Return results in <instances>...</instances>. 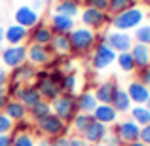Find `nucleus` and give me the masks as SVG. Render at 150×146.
I'll use <instances>...</instances> for the list:
<instances>
[{"label":"nucleus","instance_id":"nucleus-1","mask_svg":"<svg viewBox=\"0 0 150 146\" xmlns=\"http://www.w3.org/2000/svg\"><path fill=\"white\" fill-rule=\"evenodd\" d=\"M69 40H70V51L72 53H86L95 46V32L88 27H78L72 29L69 32Z\"/></svg>","mask_w":150,"mask_h":146},{"label":"nucleus","instance_id":"nucleus-2","mask_svg":"<svg viewBox=\"0 0 150 146\" xmlns=\"http://www.w3.org/2000/svg\"><path fill=\"white\" fill-rule=\"evenodd\" d=\"M144 19V11L141 10V8H127V10L120 11V13H116L112 17V25L116 30H131V29H137V27H141V23H143Z\"/></svg>","mask_w":150,"mask_h":146},{"label":"nucleus","instance_id":"nucleus-3","mask_svg":"<svg viewBox=\"0 0 150 146\" xmlns=\"http://www.w3.org/2000/svg\"><path fill=\"white\" fill-rule=\"evenodd\" d=\"M51 112L59 116L63 121H72L74 116L78 114L76 97L70 93H61L55 101H51Z\"/></svg>","mask_w":150,"mask_h":146},{"label":"nucleus","instance_id":"nucleus-4","mask_svg":"<svg viewBox=\"0 0 150 146\" xmlns=\"http://www.w3.org/2000/svg\"><path fill=\"white\" fill-rule=\"evenodd\" d=\"M36 129L42 135H46L48 139H55V137H63L67 133V123L59 116H55V114L51 112L50 116H46L44 120L38 121Z\"/></svg>","mask_w":150,"mask_h":146},{"label":"nucleus","instance_id":"nucleus-5","mask_svg":"<svg viewBox=\"0 0 150 146\" xmlns=\"http://www.w3.org/2000/svg\"><path fill=\"white\" fill-rule=\"evenodd\" d=\"M105 44L114 53H125L133 48V36L124 30H114V32L105 34Z\"/></svg>","mask_w":150,"mask_h":146},{"label":"nucleus","instance_id":"nucleus-6","mask_svg":"<svg viewBox=\"0 0 150 146\" xmlns=\"http://www.w3.org/2000/svg\"><path fill=\"white\" fill-rule=\"evenodd\" d=\"M36 89L40 91V95L44 99H48V101H55L59 95H61V87H59V84H55L53 80L50 78L48 72H36Z\"/></svg>","mask_w":150,"mask_h":146},{"label":"nucleus","instance_id":"nucleus-7","mask_svg":"<svg viewBox=\"0 0 150 146\" xmlns=\"http://www.w3.org/2000/svg\"><path fill=\"white\" fill-rule=\"evenodd\" d=\"M114 135L122 140V142L129 144V142H135L139 140V135H141V125H137L133 120H125V121H120V123L114 127Z\"/></svg>","mask_w":150,"mask_h":146},{"label":"nucleus","instance_id":"nucleus-8","mask_svg":"<svg viewBox=\"0 0 150 146\" xmlns=\"http://www.w3.org/2000/svg\"><path fill=\"white\" fill-rule=\"evenodd\" d=\"M2 63L10 68H17L27 63V48L25 46H8L2 49Z\"/></svg>","mask_w":150,"mask_h":146},{"label":"nucleus","instance_id":"nucleus-9","mask_svg":"<svg viewBox=\"0 0 150 146\" xmlns=\"http://www.w3.org/2000/svg\"><path fill=\"white\" fill-rule=\"evenodd\" d=\"M116 61V53H114L112 49L108 48V46L103 42V44H99L95 48V51H93V57H91V65L95 66L97 70H105L108 68L112 63Z\"/></svg>","mask_w":150,"mask_h":146},{"label":"nucleus","instance_id":"nucleus-10","mask_svg":"<svg viewBox=\"0 0 150 146\" xmlns=\"http://www.w3.org/2000/svg\"><path fill=\"white\" fill-rule=\"evenodd\" d=\"M13 19H15V25H21V27H25V29H33V27L38 25L40 15H38V11L34 10V8L21 6V8H17V11L13 13Z\"/></svg>","mask_w":150,"mask_h":146},{"label":"nucleus","instance_id":"nucleus-11","mask_svg":"<svg viewBox=\"0 0 150 146\" xmlns=\"http://www.w3.org/2000/svg\"><path fill=\"white\" fill-rule=\"evenodd\" d=\"M106 137H108V125L99 123V121H93L84 131V139L88 144H101V142H105Z\"/></svg>","mask_w":150,"mask_h":146},{"label":"nucleus","instance_id":"nucleus-12","mask_svg":"<svg viewBox=\"0 0 150 146\" xmlns=\"http://www.w3.org/2000/svg\"><path fill=\"white\" fill-rule=\"evenodd\" d=\"M15 97H17V101H21L23 104L27 106V110L33 108L36 102L42 101V95L36 89V85H21V87L15 91Z\"/></svg>","mask_w":150,"mask_h":146},{"label":"nucleus","instance_id":"nucleus-13","mask_svg":"<svg viewBox=\"0 0 150 146\" xmlns=\"http://www.w3.org/2000/svg\"><path fill=\"white\" fill-rule=\"evenodd\" d=\"M131 99V102H135V104H144V102L148 101V95H150V87L146 85H143L139 80H133L129 82L127 85V91H125Z\"/></svg>","mask_w":150,"mask_h":146},{"label":"nucleus","instance_id":"nucleus-14","mask_svg":"<svg viewBox=\"0 0 150 146\" xmlns=\"http://www.w3.org/2000/svg\"><path fill=\"white\" fill-rule=\"evenodd\" d=\"M105 21H108L105 11H99V10H95V8H86V10L82 11V23H84L88 29H99V27H103Z\"/></svg>","mask_w":150,"mask_h":146},{"label":"nucleus","instance_id":"nucleus-15","mask_svg":"<svg viewBox=\"0 0 150 146\" xmlns=\"http://www.w3.org/2000/svg\"><path fill=\"white\" fill-rule=\"evenodd\" d=\"M27 57L33 65H48L51 61L50 48L48 46H40V44H33L30 48H27Z\"/></svg>","mask_w":150,"mask_h":146},{"label":"nucleus","instance_id":"nucleus-16","mask_svg":"<svg viewBox=\"0 0 150 146\" xmlns=\"http://www.w3.org/2000/svg\"><path fill=\"white\" fill-rule=\"evenodd\" d=\"M29 36V30L21 25H10L8 29H4V40L10 46H21Z\"/></svg>","mask_w":150,"mask_h":146},{"label":"nucleus","instance_id":"nucleus-17","mask_svg":"<svg viewBox=\"0 0 150 146\" xmlns=\"http://www.w3.org/2000/svg\"><path fill=\"white\" fill-rule=\"evenodd\" d=\"M93 120L99 121V123H114V121L118 120V112L112 108V104H97V108L93 110Z\"/></svg>","mask_w":150,"mask_h":146},{"label":"nucleus","instance_id":"nucleus-18","mask_svg":"<svg viewBox=\"0 0 150 146\" xmlns=\"http://www.w3.org/2000/svg\"><path fill=\"white\" fill-rule=\"evenodd\" d=\"M97 99H95V93L91 91H84L76 97V106H78V112L82 114H93V110L97 108Z\"/></svg>","mask_w":150,"mask_h":146},{"label":"nucleus","instance_id":"nucleus-19","mask_svg":"<svg viewBox=\"0 0 150 146\" xmlns=\"http://www.w3.org/2000/svg\"><path fill=\"white\" fill-rule=\"evenodd\" d=\"M27 112H29V110H27V106L23 104L21 101H8L6 106H4V114H6L11 121H21V120H25Z\"/></svg>","mask_w":150,"mask_h":146},{"label":"nucleus","instance_id":"nucleus-20","mask_svg":"<svg viewBox=\"0 0 150 146\" xmlns=\"http://www.w3.org/2000/svg\"><path fill=\"white\" fill-rule=\"evenodd\" d=\"M133 61H135L137 68H146L150 66V55H148V46L144 44H133V48L129 49Z\"/></svg>","mask_w":150,"mask_h":146},{"label":"nucleus","instance_id":"nucleus-21","mask_svg":"<svg viewBox=\"0 0 150 146\" xmlns=\"http://www.w3.org/2000/svg\"><path fill=\"white\" fill-rule=\"evenodd\" d=\"M36 76V68H34V65H29V63H23L21 66H17V68H13V74H11V82L13 84H25V82L33 80V78Z\"/></svg>","mask_w":150,"mask_h":146},{"label":"nucleus","instance_id":"nucleus-22","mask_svg":"<svg viewBox=\"0 0 150 146\" xmlns=\"http://www.w3.org/2000/svg\"><path fill=\"white\" fill-rule=\"evenodd\" d=\"M116 87H118V85L114 84V82H103V84H99V85H97V89H95L97 102H99V104H110Z\"/></svg>","mask_w":150,"mask_h":146},{"label":"nucleus","instance_id":"nucleus-23","mask_svg":"<svg viewBox=\"0 0 150 146\" xmlns=\"http://www.w3.org/2000/svg\"><path fill=\"white\" fill-rule=\"evenodd\" d=\"M112 108L116 110V112H120V114H124V112H129L131 110V99H129V95L124 91V89H120V87H116V91H114V97H112Z\"/></svg>","mask_w":150,"mask_h":146},{"label":"nucleus","instance_id":"nucleus-24","mask_svg":"<svg viewBox=\"0 0 150 146\" xmlns=\"http://www.w3.org/2000/svg\"><path fill=\"white\" fill-rule=\"evenodd\" d=\"M72 29H74V19L65 17V15H57V13L51 17V32H55V34H69Z\"/></svg>","mask_w":150,"mask_h":146},{"label":"nucleus","instance_id":"nucleus-25","mask_svg":"<svg viewBox=\"0 0 150 146\" xmlns=\"http://www.w3.org/2000/svg\"><path fill=\"white\" fill-rule=\"evenodd\" d=\"M51 38H53V32H51V29L46 27V25H36L34 30L30 32V40H33L34 44H40V46L51 44Z\"/></svg>","mask_w":150,"mask_h":146},{"label":"nucleus","instance_id":"nucleus-26","mask_svg":"<svg viewBox=\"0 0 150 146\" xmlns=\"http://www.w3.org/2000/svg\"><path fill=\"white\" fill-rule=\"evenodd\" d=\"M131 120L135 121L137 125L144 127V125L150 123V110L146 108L144 104H137V106H131Z\"/></svg>","mask_w":150,"mask_h":146},{"label":"nucleus","instance_id":"nucleus-27","mask_svg":"<svg viewBox=\"0 0 150 146\" xmlns=\"http://www.w3.org/2000/svg\"><path fill=\"white\" fill-rule=\"evenodd\" d=\"M55 13L74 19V15H78V2L76 0H61L55 6Z\"/></svg>","mask_w":150,"mask_h":146},{"label":"nucleus","instance_id":"nucleus-28","mask_svg":"<svg viewBox=\"0 0 150 146\" xmlns=\"http://www.w3.org/2000/svg\"><path fill=\"white\" fill-rule=\"evenodd\" d=\"M29 112H30V118H33V120L38 123L40 120H44L46 116H50V114H51V104H50L48 101H44V99H42V101L36 102L33 108H29Z\"/></svg>","mask_w":150,"mask_h":146},{"label":"nucleus","instance_id":"nucleus-29","mask_svg":"<svg viewBox=\"0 0 150 146\" xmlns=\"http://www.w3.org/2000/svg\"><path fill=\"white\" fill-rule=\"evenodd\" d=\"M93 121H95V120H93L91 114L78 112L76 116H74V120H72V127H74V131H76V133H82V135H84V131L93 123Z\"/></svg>","mask_w":150,"mask_h":146},{"label":"nucleus","instance_id":"nucleus-30","mask_svg":"<svg viewBox=\"0 0 150 146\" xmlns=\"http://www.w3.org/2000/svg\"><path fill=\"white\" fill-rule=\"evenodd\" d=\"M51 48L57 53H69L70 51V40L69 34H53L51 38Z\"/></svg>","mask_w":150,"mask_h":146},{"label":"nucleus","instance_id":"nucleus-31","mask_svg":"<svg viewBox=\"0 0 150 146\" xmlns=\"http://www.w3.org/2000/svg\"><path fill=\"white\" fill-rule=\"evenodd\" d=\"M116 61H118V66H120L124 72H133V70L137 68L135 61H133V57H131L129 51H125V53H118L116 55Z\"/></svg>","mask_w":150,"mask_h":146},{"label":"nucleus","instance_id":"nucleus-32","mask_svg":"<svg viewBox=\"0 0 150 146\" xmlns=\"http://www.w3.org/2000/svg\"><path fill=\"white\" fill-rule=\"evenodd\" d=\"M59 87H61V91L72 95V91H76V87H78V78L74 74H63V80L59 84Z\"/></svg>","mask_w":150,"mask_h":146},{"label":"nucleus","instance_id":"nucleus-33","mask_svg":"<svg viewBox=\"0 0 150 146\" xmlns=\"http://www.w3.org/2000/svg\"><path fill=\"white\" fill-rule=\"evenodd\" d=\"M135 40L137 44L150 46V25H141L135 29Z\"/></svg>","mask_w":150,"mask_h":146},{"label":"nucleus","instance_id":"nucleus-34","mask_svg":"<svg viewBox=\"0 0 150 146\" xmlns=\"http://www.w3.org/2000/svg\"><path fill=\"white\" fill-rule=\"evenodd\" d=\"M127 8H131V0H108V10L112 13H120Z\"/></svg>","mask_w":150,"mask_h":146},{"label":"nucleus","instance_id":"nucleus-35","mask_svg":"<svg viewBox=\"0 0 150 146\" xmlns=\"http://www.w3.org/2000/svg\"><path fill=\"white\" fill-rule=\"evenodd\" d=\"M13 146H36V142L29 133H21V135H13Z\"/></svg>","mask_w":150,"mask_h":146},{"label":"nucleus","instance_id":"nucleus-36","mask_svg":"<svg viewBox=\"0 0 150 146\" xmlns=\"http://www.w3.org/2000/svg\"><path fill=\"white\" fill-rule=\"evenodd\" d=\"M13 129V121L6 116L4 112H0V135H8Z\"/></svg>","mask_w":150,"mask_h":146},{"label":"nucleus","instance_id":"nucleus-37","mask_svg":"<svg viewBox=\"0 0 150 146\" xmlns=\"http://www.w3.org/2000/svg\"><path fill=\"white\" fill-rule=\"evenodd\" d=\"M88 2V8H95L99 11L108 10V0H86Z\"/></svg>","mask_w":150,"mask_h":146},{"label":"nucleus","instance_id":"nucleus-38","mask_svg":"<svg viewBox=\"0 0 150 146\" xmlns=\"http://www.w3.org/2000/svg\"><path fill=\"white\" fill-rule=\"evenodd\" d=\"M139 82L143 85H146V87H150V66L139 68Z\"/></svg>","mask_w":150,"mask_h":146},{"label":"nucleus","instance_id":"nucleus-39","mask_svg":"<svg viewBox=\"0 0 150 146\" xmlns=\"http://www.w3.org/2000/svg\"><path fill=\"white\" fill-rule=\"evenodd\" d=\"M139 140L143 144L150 146V123L144 125V127H141V135H139Z\"/></svg>","mask_w":150,"mask_h":146},{"label":"nucleus","instance_id":"nucleus-40","mask_svg":"<svg viewBox=\"0 0 150 146\" xmlns=\"http://www.w3.org/2000/svg\"><path fill=\"white\" fill-rule=\"evenodd\" d=\"M13 131H15V135H21V133H29V131H30V123H29V121H25V120H21L17 125H13Z\"/></svg>","mask_w":150,"mask_h":146},{"label":"nucleus","instance_id":"nucleus-41","mask_svg":"<svg viewBox=\"0 0 150 146\" xmlns=\"http://www.w3.org/2000/svg\"><path fill=\"white\" fill-rule=\"evenodd\" d=\"M69 146H89V144L86 142V139H84V137L74 135V137H70V139H69Z\"/></svg>","mask_w":150,"mask_h":146},{"label":"nucleus","instance_id":"nucleus-42","mask_svg":"<svg viewBox=\"0 0 150 146\" xmlns=\"http://www.w3.org/2000/svg\"><path fill=\"white\" fill-rule=\"evenodd\" d=\"M0 146H13V135H0Z\"/></svg>","mask_w":150,"mask_h":146},{"label":"nucleus","instance_id":"nucleus-43","mask_svg":"<svg viewBox=\"0 0 150 146\" xmlns=\"http://www.w3.org/2000/svg\"><path fill=\"white\" fill-rule=\"evenodd\" d=\"M51 144L53 146H69V137H55V139H51Z\"/></svg>","mask_w":150,"mask_h":146},{"label":"nucleus","instance_id":"nucleus-44","mask_svg":"<svg viewBox=\"0 0 150 146\" xmlns=\"http://www.w3.org/2000/svg\"><path fill=\"white\" fill-rule=\"evenodd\" d=\"M105 146H122V140L118 139L116 135H112V137H106V139H105Z\"/></svg>","mask_w":150,"mask_h":146},{"label":"nucleus","instance_id":"nucleus-45","mask_svg":"<svg viewBox=\"0 0 150 146\" xmlns=\"http://www.w3.org/2000/svg\"><path fill=\"white\" fill-rule=\"evenodd\" d=\"M6 102H8V91L4 87H0V110H4Z\"/></svg>","mask_w":150,"mask_h":146},{"label":"nucleus","instance_id":"nucleus-46","mask_svg":"<svg viewBox=\"0 0 150 146\" xmlns=\"http://www.w3.org/2000/svg\"><path fill=\"white\" fill-rule=\"evenodd\" d=\"M6 82H8V72H6V68H4V66H0V87H4V85H6Z\"/></svg>","mask_w":150,"mask_h":146},{"label":"nucleus","instance_id":"nucleus-47","mask_svg":"<svg viewBox=\"0 0 150 146\" xmlns=\"http://www.w3.org/2000/svg\"><path fill=\"white\" fill-rule=\"evenodd\" d=\"M36 146H53V144H51V139H48V137L44 139V137H42V139L36 142Z\"/></svg>","mask_w":150,"mask_h":146},{"label":"nucleus","instance_id":"nucleus-48","mask_svg":"<svg viewBox=\"0 0 150 146\" xmlns=\"http://www.w3.org/2000/svg\"><path fill=\"white\" fill-rule=\"evenodd\" d=\"M46 2H48V0H34V6H36V8H42Z\"/></svg>","mask_w":150,"mask_h":146},{"label":"nucleus","instance_id":"nucleus-49","mask_svg":"<svg viewBox=\"0 0 150 146\" xmlns=\"http://www.w3.org/2000/svg\"><path fill=\"white\" fill-rule=\"evenodd\" d=\"M125 146H146V144H143L141 140H135V142H129V144H125Z\"/></svg>","mask_w":150,"mask_h":146},{"label":"nucleus","instance_id":"nucleus-50","mask_svg":"<svg viewBox=\"0 0 150 146\" xmlns=\"http://www.w3.org/2000/svg\"><path fill=\"white\" fill-rule=\"evenodd\" d=\"M2 42H4V29L0 27V49H2Z\"/></svg>","mask_w":150,"mask_h":146},{"label":"nucleus","instance_id":"nucleus-51","mask_svg":"<svg viewBox=\"0 0 150 146\" xmlns=\"http://www.w3.org/2000/svg\"><path fill=\"white\" fill-rule=\"evenodd\" d=\"M144 106H146V108L150 110V95H148V101H146V102H144Z\"/></svg>","mask_w":150,"mask_h":146},{"label":"nucleus","instance_id":"nucleus-52","mask_svg":"<svg viewBox=\"0 0 150 146\" xmlns=\"http://www.w3.org/2000/svg\"><path fill=\"white\" fill-rule=\"evenodd\" d=\"M148 55H150V46H148Z\"/></svg>","mask_w":150,"mask_h":146},{"label":"nucleus","instance_id":"nucleus-53","mask_svg":"<svg viewBox=\"0 0 150 146\" xmlns=\"http://www.w3.org/2000/svg\"><path fill=\"white\" fill-rule=\"evenodd\" d=\"M76 2H78V0H76Z\"/></svg>","mask_w":150,"mask_h":146}]
</instances>
